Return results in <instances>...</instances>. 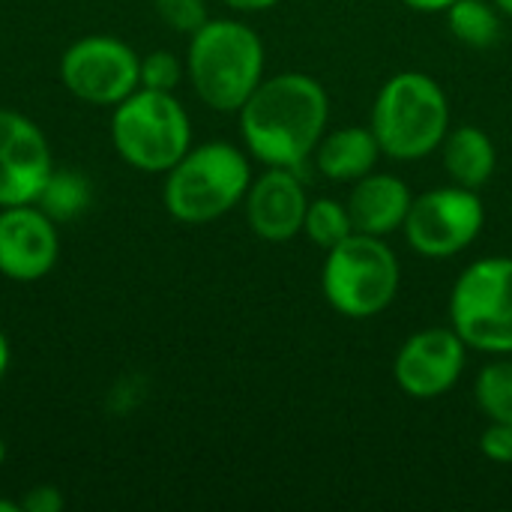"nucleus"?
<instances>
[{"label": "nucleus", "instance_id": "1", "mask_svg": "<svg viewBox=\"0 0 512 512\" xmlns=\"http://www.w3.org/2000/svg\"><path fill=\"white\" fill-rule=\"evenodd\" d=\"M330 99L303 72L267 78L240 108V129L249 153L270 168L300 171L324 138Z\"/></svg>", "mask_w": 512, "mask_h": 512}, {"label": "nucleus", "instance_id": "2", "mask_svg": "<svg viewBox=\"0 0 512 512\" xmlns=\"http://www.w3.org/2000/svg\"><path fill=\"white\" fill-rule=\"evenodd\" d=\"M189 78L213 111H240L264 81V45L252 27L216 18L189 39Z\"/></svg>", "mask_w": 512, "mask_h": 512}, {"label": "nucleus", "instance_id": "3", "mask_svg": "<svg viewBox=\"0 0 512 512\" xmlns=\"http://www.w3.org/2000/svg\"><path fill=\"white\" fill-rule=\"evenodd\" d=\"M165 174V207L183 225H204L225 216L246 201L252 186L249 159L225 141L189 147Z\"/></svg>", "mask_w": 512, "mask_h": 512}, {"label": "nucleus", "instance_id": "4", "mask_svg": "<svg viewBox=\"0 0 512 512\" xmlns=\"http://www.w3.org/2000/svg\"><path fill=\"white\" fill-rule=\"evenodd\" d=\"M372 132L381 153L411 162L435 153L450 132L447 93L426 72L393 75L372 108Z\"/></svg>", "mask_w": 512, "mask_h": 512}, {"label": "nucleus", "instance_id": "5", "mask_svg": "<svg viewBox=\"0 0 512 512\" xmlns=\"http://www.w3.org/2000/svg\"><path fill=\"white\" fill-rule=\"evenodd\" d=\"M111 141L132 168L165 174L192 147V123L174 93L138 87L114 105Z\"/></svg>", "mask_w": 512, "mask_h": 512}, {"label": "nucleus", "instance_id": "6", "mask_svg": "<svg viewBox=\"0 0 512 512\" xmlns=\"http://www.w3.org/2000/svg\"><path fill=\"white\" fill-rule=\"evenodd\" d=\"M321 285L336 312L348 318H372L396 300L399 258L381 237L354 231L327 249Z\"/></svg>", "mask_w": 512, "mask_h": 512}, {"label": "nucleus", "instance_id": "7", "mask_svg": "<svg viewBox=\"0 0 512 512\" xmlns=\"http://www.w3.org/2000/svg\"><path fill=\"white\" fill-rule=\"evenodd\" d=\"M450 321L465 345L512 354V258L474 261L450 294Z\"/></svg>", "mask_w": 512, "mask_h": 512}, {"label": "nucleus", "instance_id": "8", "mask_svg": "<svg viewBox=\"0 0 512 512\" xmlns=\"http://www.w3.org/2000/svg\"><path fill=\"white\" fill-rule=\"evenodd\" d=\"M483 222H486V207L477 189H465L456 183L414 198L402 228L411 249H417L420 255L453 258L477 240Z\"/></svg>", "mask_w": 512, "mask_h": 512}, {"label": "nucleus", "instance_id": "9", "mask_svg": "<svg viewBox=\"0 0 512 512\" xmlns=\"http://www.w3.org/2000/svg\"><path fill=\"white\" fill-rule=\"evenodd\" d=\"M63 87L90 105H117L141 87V57L114 36H84L60 57Z\"/></svg>", "mask_w": 512, "mask_h": 512}, {"label": "nucleus", "instance_id": "10", "mask_svg": "<svg viewBox=\"0 0 512 512\" xmlns=\"http://www.w3.org/2000/svg\"><path fill=\"white\" fill-rule=\"evenodd\" d=\"M51 171L45 132L21 111L0 108V207L36 204Z\"/></svg>", "mask_w": 512, "mask_h": 512}, {"label": "nucleus", "instance_id": "11", "mask_svg": "<svg viewBox=\"0 0 512 512\" xmlns=\"http://www.w3.org/2000/svg\"><path fill=\"white\" fill-rule=\"evenodd\" d=\"M465 342L450 327H429L414 333L396 354V384L411 399H438L456 387L465 369Z\"/></svg>", "mask_w": 512, "mask_h": 512}, {"label": "nucleus", "instance_id": "12", "mask_svg": "<svg viewBox=\"0 0 512 512\" xmlns=\"http://www.w3.org/2000/svg\"><path fill=\"white\" fill-rule=\"evenodd\" d=\"M54 225L39 204L0 207V273L12 282L45 279L60 255Z\"/></svg>", "mask_w": 512, "mask_h": 512}, {"label": "nucleus", "instance_id": "13", "mask_svg": "<svg viewBox=\"0 0 512 512\" xmlns=\"http://www.w3.org/2000/svg\"><path fill=\"white\" fill-rule=\"evenodd\" d=\"M309 210L306 186L291 168H270L246 192L249 228L270 243H285L303 231Z\"/></svg>", "mask_w": 512, "mask_h": 512}, {"label": "nucleus", "instance_id": "14", "mask_svg": "<svg viewBox=\"0 0 512 512\" xmlns=\"http://www.w3.org/2000/svg\"><path fill=\"white\" fill-rule=\"evenodd\" d=\"M411 189L393 174H366L357 180L348 198V213L354 231L384 237L405 225L411 210Z\"/></svg>", "mask_w": 512, "mask_h": 512}, {"label": "nucleus", "instance_id": "15", "mask_svg": "<svg viewBox=\"0 0 512 512\" xmlns=\"http://www.w3.org/2000/svg\"><path fill=\"white\" fill-rule=\"evenodd\" d=\"M381 156V144L372 129L363 126H345L321 138L315 147V162L324 177L336 183H357L366 177Z\"/></svg>", "mask_w": 512, "mask_h": 512}, {"label": "nucleus", "instance_id": "16", "mask_svg": "<svg viewBox=\"0 0 512 512\" xmlns=\"http://www.w3.org/2000/svg\"><path fill=\"white\" fill-rule=\"evenodd\" d=\"M441 153H444L447 174L465 189L486 186L498 165L492 138L477 126H459V129L447 132V138L441 141Z\"/></svg>", "mask_w": 512, "mask_h": 512}, {"label": "nucleus", "instance_id": "17", "mask_svg": "<svg viewBox=\"0 0 512 512\" xmlns=\"http://www.w3.org/2000/svg\"><path fill=\"white\" fill-rule=\"evenodd\" d=\"M93 198V186L81 171L72 168H54L51 177L45 180L36 204L54 219V222H69L78 219Z\"/></svg>", "mask_w": 512, "mask_h": 512}, {"label": "nucleus", "instance_id": "18", "mask_svg": "<svg viewBox=\"0 0 512 512\" xmlns=\"http://www.w3.org/2000/svg\"><path fill=\"white\" fill-rule=\"evenodd\" d=\"M447 24L453 36L471 48H489L501 39L498 9L486 0H453L447 9Z\"/></svg>", "mask_w": 512, "mask_h": 512}, {"label": "nucleus", "instance_id": "19", "mask_svg": "<svg viewBox=\"0 0 512 512\" xmlns=\"http://www.w3.org/2000/svg\"><path fill=\"white\" fill-rule=\"evenodd\" d=\"M474 396L480 411L489 423H510L512 426V360L489 363L474 384Z\"/></svg>", "mask_w": 512, "mask_h": 512}, {"label": "nucleus", "instance_id": "20", "mask_svg": "<svg viewBox=\"0 0 512 512\" xmlns=\"http://www.w3.org/2000/svg\"><path fill=\"white\" fill-rule=\"evenodd\" d=\"M303 231L309 234V240L321 249H333L336 243H342L345 237L354 234V222L345 204L333 201V198H321L312 201L306 210V222Z\"/></svg>", "mask_w": 512, "mask_h": 512}, {"label": "nucleus", "instance_id": "21", "mask_svg": "<svg viewBox=\"0 0 512 512\" xmlns=\"http://www.w3.org/2000/svg\"><path fill=\"white\" fill-rule=\"evenodd\" d=\"M180 78H183V66L171 51H150L147 57H141V87L174 93Z\"/></svg>", "mask_w": 512, "mask_h": 512}, {"label": "nucleus", "instance_id": "22", "mask_svg": "<svg viewBox=\"0 0 512 512\" xmlns=\"http://www.w3.org/2000/svg\"><path fill=\"white\" fill-rule=\"evenodd\" d=\"M156 15L177 33H195L198 27H204L207 18V3L204 0H153Z\"/></svg>", "mask_w": 512, "mask_h": 512}, {"label": "nucleus", "instance_id": "23", "mask_svg": "<svg viewBox=\"0 0 512 512\" xmlns=\"http://www.w3.org/2000/svg\"><path fill=\"white\" fill-rule=\"evenodd\" d=\"M480 450L498 465H512V426L510 423H489L480 435Z\"/></svg>", "mask_w": 512, "mask_h": 512}, {"label": "nucleus", "instance_id": "24", "mask_svg": "<svg viewBox=\"0 0 512 512\" xmlns=\"http://www.w3.org/2000/svg\"><path fill=\"white\" fill-rule=\"evenodd\" d=\"M63 495L57 486H33L24 501H21V510L27 512H60L63 510Z\"/></svg>", "mask_w": 512, "mask_h": 512}, {"label": "nucleus", "instance_id": "25", "mask_svg": "<svg viewBox=\"0 0 512 512\" xmlns=\"http://www.w3.org/2000/svg\"><path fill=\"white\" fill-rule=\"evenodd\" d=\"M222 3L237 12H264V9H273L279 0H222Z\"/></svg>", "mask_w": 512, "mask_h": 512}, {"label": "nucleus", "instance_id": "26", "mask_svg": "<svg viewBox=\"0 0 512 512\" xmlns=\"http://www.w3.org/2000/svg\"><path fill=\"white\" fill-rule=\"evenodd\" d=\"M405 3L417 12H447L453 6V0H405Z\"/></svg>", "mask_w": 512, "mask_h": 512}, {"label": "nucleus", "instance_id": "27", "mask_svg": "<svg viewBox=\"0 0 512 512\" xmlns=\"http://www.w3.org/2000/svg\"><path fill=\"white\" fill-rule=\"evenodd\" d=\"M6 369H9V342H6V336L0 330V384L6 378Z\"/></svg>", "mask_w": 512, "mask_h": 512}, {"label": "nucleus", "instance_id": "28", "mask_svg": "<svg viewBox=\"0 0 512 512\" xmlns=\"http://www.w3.org/2000/svg\"><path fill=\"white\" fill-rule=\"evenodd\" d=\"M21 510V504H15V501H0V512H18Z\"/></svg>", "mask_w": 512, "mask_h": 512}, {"label": "nucleus", "instance_id": "29", "mask_svg": "<svg viewBox=\"0 0 512 512\" xmlns=\"http://www.w3.org/2000/svg\"><path fill=\"white\" fill-rule=\"evenodd\" d=\"M495 6H498V9H504L507 15H512V0H495Z\"/></svg>", "mask_w": 512, "mask_h": 512}, {"label": "nucleus", "instance_id": "30", "mask_svg": "<svg viewBox=\"0 0 512 512\" xmlns=\"http://www.w3.org/2000/svg\"><path fill=\"white\" fill-rule=\"evenodd\" d=\"M3 459H6V444H3V438H0V465H3Z\"/></svg>", "mask_w": 512, "mask_h": 512}]
</instances>
